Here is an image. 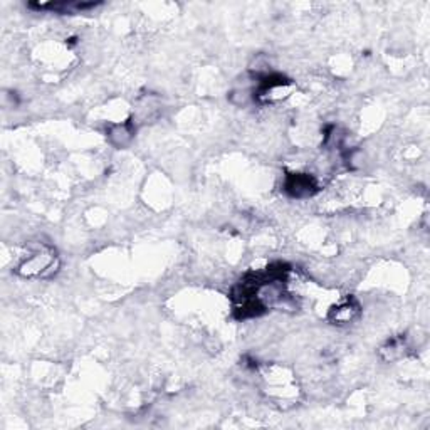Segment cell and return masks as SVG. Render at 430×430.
I'll return each instance as SVG.
<instances>
[{
    "mask_svg": "<svg viewBox=\"0 0 430 430\" xmlns=\"http://www.w3.org/2000/svg\"><path fill=\"white\" fill-rule=\"evenodd\" d=\"M58 267V257L49 247H41L34 251L17 267V272L24 277H41L49 276Z\"/></svg>",
    "mask_w": 430,
    "mask_h": 430,
    "instance_id": "1",
    "label": "cell"
},
{
    "mask_svg": "<svg viewBox=\"0 0 430 430\" xmlns=\"http://www.w3.org/2000/svg\"><path fill=\"white\" fill-rule=\"evenodd\" d=\"M317 183L311 175L308 174H291L288 175L286 183H284V190L295 199H306L316 192Z\"/></svg>",
    "mask_w": 430,
    "mask_h": 430,
    "instance_id": "2",
    "label": "cell"
},
{
    "mask_svg": "<svg viewBox=\"0 0 430 430\" xmlns=\"http://www.w3.org/2000/svg\"><path fill=\"white\" fill-rule=\"evenodd\" d=\"M358 315H360V304L356 303L355 299H352V297H348L347 301H343V303L338 304V306L333 308L331 311H329L328 317L333 324L345 326V324L353 323V321L358 317Z\"/></svg>",
    "mask_w": 430,
    "mask_h": 430,
    "instance_id": "3",
    "label": "cell"
},
{
    "mask_svg": "<svg viewBox=\"0 0 430 430\" xmlns=\"http://www.w3.org/2000/svg\"><path fill=\"white\" fill-rule=\"evenodd\" d=\"M405 353V341L404 338H393L390 340L383 348H381V356L387 361H393L400 358Z\"/></svg>",
    "mask_w": 430,
    "mask_h": 430,
    "instance_id": "4",
    "label": "cell"
},
{
    "mask_svg": "<svg viewBox=\"0 0 430 430\" xmlns=\"http://www.w3.org/2000/svg\"><path fill=\"white\" fill-rule=\"evenodd\" d=\"M131 136H133V130L130 128V124L115 126L110 133L111 142H113L115 144H118V147H124V144L130 142Z\"/></svg>",
    "mask_w": 430,
    "mask_h": 430,
    "instance_id": "5",
    "label": "cell"
}]
</instances>
